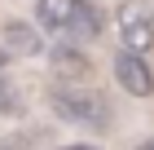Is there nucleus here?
<instances>
[{"label":"nucleus","mask_w":154,"mask_h":150,"mask_svg":"<svg viewBox=\"0 0 154 150\" xmlns=\"http://www.w3.org/2000/svg\"><path fill=\"white\" fill-rule=\"evenodd\" d=\"M137 150H154V137H150V141H141V146H137Z\"/></svg>","instance_id":"obj_10"},{"label":"nucleus","mask_w":154,"mask_h":150,"mask_svg":"<svg viewBox=\"0 0 154 150\" xmlns=\"http://www.w3.org/2000/svg\"><path fill=\"white\" fill-rule=\"evenodd\" d=\"M13 102H18V93H13V84L0 75V110H13Z\"/></svg>","instance_id":"obj_7"},{"label":"nucleus","mask_w":154,"mask_h":150,"mask_svg":"<svg viewBox=\"0 0 154 150\" xmlns=\"http://www.w3.org/2000/svg\"><path fill=\"white\" fill-rule=\"evenodd\" d=\"M53 71H57V75H71V84H84V75H88V58L66 40L62 49H53Z\"/></svg>","instance_id":"obj_6"},{"label":"nucleus","mask_w":154,"mask_h":150,"mask_svg":"<svg viewBox=\"0 0 154 150\" xmlns=\"http://www.w3.org/2000/svg\"><path fill=\"white\" fill-rule=\"evenodd\" d=\"M48 110H53L62 124L88 128V132H106V128H110L106 97L93 93L88 84H57V88H48Z\"/></svg>","instance_id":"obj_2"},{"label":"nucleus","mask_w":154,"mask_h":150,"mask_svg":"<svg viewBox=\"0 0 154 150\" xmlns=\"http://www.w3.org/2000/svg\"><path fill=\"white\" fill-rule=\"evenodd\" d=\"M115 27H119V40H123V49H132V53H150L154 49V13L141 9V5H119L115 13Z\"/></svg>","instance_id":"obj_3"},{"label":"nucleus","mask_w":154,"mask_h":150,"mask_svg":"<svg viewBox=\"0 0 154 150\" xmlns=\"http://www.w3.org/2000/svg\"><path fill=\"white\" fill-rule=\"evenodd\" d=\"M110 66H115V84L128 93V97H150L154 93V71H150V62H145V53L119 49Z\"/></svg>","instance_id":"obj_4"},{"label":"nucleus","mask_w":154,"mask_h":150,"mask_svg":"<svg viewBox=\"0 0 154 150\" xmlns=\"http://www.w3.org/2000/svg\"><path fill=\"white\" fill-rule=\"evenodd\" d=\"M35 27L79 44L101 31V13L93 0H35Z\"/></svg>","instance_id":"obj_1"},{"label":"nucleus","mask_w":154,"mask_h":150,"mask_svg":"<svg viewBox=\"0 0 154 150\" xmlns=\"http://www.w3.org/2000/svg\"><path fill=\"white\" fill-rule=\"evenodd\" d=\"M57 150H97V146H57Z\"/></svg>","instance_id":"obj_9"},{"label":"nucleus","mask_w":154,"mask_h":150,"mask_svg":"<svg viewBox=\"0 0 154 150\" xmlns=\"http://www.w3.org/2000/svg\"><path fill=\"white\" fill-rule=\"evenodd\" d=\"M0 44L13 53H22V58H35V53H44V31H40L35 22H5V31H0Z\"/></svg>","instance_id":"obj_5"},{"label":"nucleus","mask_w":154,"mask_h":150,"mask_svg":"<svg viewBox=\"0 0 154 150\" xmlns=\"http://www.w3.org/2000/svg\"><path fill=\"white\" fill-rule=\"evenodd\" d=\"M5 62H9V49H5V44H0V71H5Z\"/></svg>","instance_id":"obj_8"}]
</instances>
